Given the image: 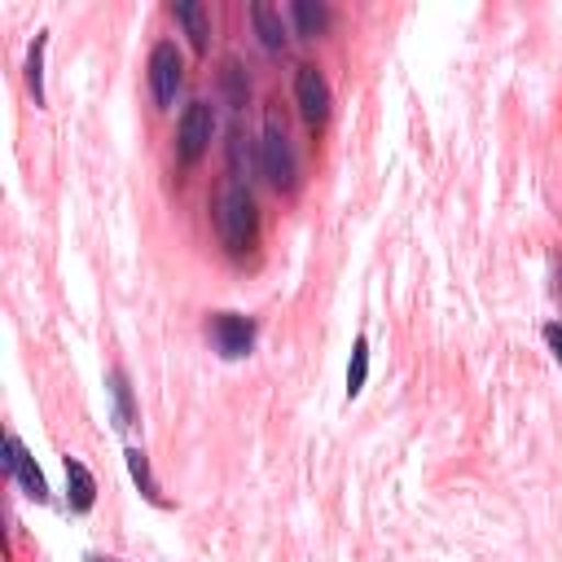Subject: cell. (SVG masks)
Listing matches in <instances>:
<instances>
[{"label":"cell","instance_id":"cell-5","mask_svg":"<svg viewBox=\"0 0 562 562\" xmlns=\"http://www.w3.org/2000/svg\"><path fill=\"white\" fill-rule=\"evenodd\" d=\"M294 101H299V114H303L312 127H321V123L329 119L334 97H329V83H325V75H321L316 66H299V70H294Z\"/></svg>","mask_w":562,"mask_h":562},{"label":"cell","instance_id":"cell-8","mask_svg":"<svg viewBox=\"0 0 562 562\" xmlns=\"http://www.w3.org/2000/svg\"><path fill=\"white\" fill-rule=\"evenodd\" d=\"M250 26L259 35V44L268 53H281L285 48V22H281V9L268 4V0H250Z\"/></svg>","mask_w":562,"mask_h":562},{"label":"cell","instance_id":"cell-10","mask_svg":"<svg viewBox=\"0 0 562 562\" xmlns=\"http://www.w3.org/2000/svg\"><path fill=\"white\" fill-rule=\"evenodd\" d=\"M66 501H70L75 514H88V509L97 505V479H92V470H88L83 461H75V457H66Z\"/></svg>","mask_w":562,"mask_h":562},{"label":"cell","instance_id":"cell-15","mask_svg":"<svg viewBox=\"0 0 562 562\" xmlns=\"http://www.w3.org/2000/svg\"><path fill=\"white\" fill-rule=\"evenodd\" d=\"M224 92H228L233 105H246V70H241L233 57L224 61Z\"/></svg>","mask_w":562,"mask_h":562},{"label":"cell","instance_id":"cell-4","mask_svg":"<svg viewBox=\"0 0 562 562\" xmlns=\"http://www.w3.org/2000/svg\"><path fill=\"white\" fill-rule=\"evenodd\" d=\"M180 83H184V61H180V48H176L171 40H158V44L149 48V92H154V101L167 110V105L176 101Z\"/></svg>","mask_w":562,"mask_h":562},{"label":"cell","instance_id":"cell-9","mask_svg":"<svg viewBox=\"0 0 562 562\" xmlns=\"http://www.w3.org/2000/svg\"><path fill=\"white\" fill-rule=\"evenodd\" d=\"M171 18L184 26L193 53H206V48H211V18H206V4H198V0H180V4H171Z\"/></svg>","mask_w":562,"mask_h":562},{"label":"cell","instance_id":"cell-11","mask_svg":"<svg viewBox=\"0 0 562 562\" xmlns=\"http://www.w3.org/2000/svg\"><path fill=\"white\" fill-rule=\"evenodd\" d=\"M290 22H294V31H299L303 40H316V35H325V26H329V9H325L321 0H294V4H290Z\"/></svg>","mask_w":562,"mask_h":562},{"label":"cell","instance_id":"cell-13","mask_svg":"<svg viewBox=\"0 0 562 562\" xmlns=\"http://www.w3.org/2000/svg\"><path fill=\"white\" fill-rule=\"evenodd\" d=\"M364 378H369V338L360 334L351 347V360H347V400L364 391Z\"/></svg>","mask_w":562,"mask_h":562},{"label":"cell","instance_id":"cell-14","mask_svg":"<svg viewBox=\"0 0 562 562\" xmlns=\"http://www.w3.org/2000/svg\"><path fill=\"white\" fill-rule=\"evenodd\" d=\"M127 470H132V479H136V487L145 492V501H154V505H162V496H158V483H154V474H149V457H145L140 448H127Z\"/></svg>","mask_w":562,"mask_h":562},{"label":"cell","instance_id":"cell-1","mask_svg":"<svg viewBox=\"0 0 562 562\" xmlns=\"http://www.w3.org/2000/svg\"><path fill=\"white\" fill-rule=\"evenodd\" d=\"M215 233H220L228 255H246L255 246V237H259V206H255V193L246 184L233 180L228 189H220V198H215Z\"/></svg>","mask_w":562,"mask_h":562},{"label":"cell","instance_id":"cell-18","mask_svg":"<svg viewBox=\"0 0 562 562\" xmlns=\"http://www.w3.org/2000/svg\"><path fill=\"white\" fill-rule=\"evenodd\" d=\"M88 562H119V558H88Z\"/></svg>","mask_w":562,"mask_h":562},{"label":"cell","instance_id":"cell-17","mask_svg":"<svg viewBox=\"0 0 562 562\" xmlns=\"http://www.w3.org/2000/svg\"><path fill=\"white\" fill-rule=\"evenodd\" d=\"M544 342H549V351H553V360L562 364V321H553V325H544Z\"/></svg>","mask_w":562,"mask_h":562},{"label":"cell","instance_id":"cell-16","mask_svg":"<svg viewBox=\"0 0 562 562\" xmlns=\"http://www.w3.org/2000/svg\"><path fill=\"white\" fill-rule=\"evenodd\" d=\"M110 391H114V404H119V426H132V400H127V382H123V373L110 378Z\"/></svg>","mask_w":562,"mask_h":562},{"label":"cell","instance_id":"cell-6","mask_svg":"<svg viewBox=\"0 0 562 562\" xmlns=\"http://www.w3.org/2000/svg\"><path fill=\"white\" fill-rule=\"evenodd\" d=\"M211 342H215L220 356L237 360V356H246L255 347V321L241 316V312H215L211 316Z\"/></svg>","mask_w":562,"mask_h":562},{"label":"cell","instance_id":"cell-7","mask_svg":"<svg viewBox=\"0 0 562 562\" xmlns=\"http://www.w3.org/2000/svg\"><path fill=\"white\" fill-rule=\"evenodd\" d=\"M4 470L22 483V492H26L31 501H48V483H44V474H40L35 457L22 448V439H18V435H4Z\"/></svg>","mask_w":562,"mask_h":562},{"label":"cell","instance_id":"cell-2","mask_svg":"<svg viewBox=\"0 0 562 562\" xmlns=\"http://www.w3.org/2000/svg\"><path fill=\"white\" fill-rule=\"evenodd\" d=\"M259 171L281 193H290L299 184V158H294V145H290V136L281 132L277 119L263 123V136H259Z\"/></svg>","mask_w":562,"mask_h":562},{"label":"cell","instance_id":"cell-3","mask_svg":"<svg viewBox=\"0 0 562 562\" xmlns=\"http://www.w3.org/2000/svg\"><path fill=\"white\" fill-rule=\"evenodd\" d=\"M211 136H215V110L206 101H189L180 123H176V158H180V167H193L211 149Z\"/></svg>","mask_w":562,"mask_h":562},{"label":"cell","instance_id":"cell-12","mask_svg":"<svg viewBox=\"0 0 562 562\" xmlns=\"http://www.w3.org/2000/svg\"><path fill=\"white\" fill-rule=\"evenodd\" d=\"M44 44H48V35L40 31L35 44H31V53H26V88H31L35 105H44Z\"/></svg>","mask_w":562,"mask_h":562}]
</instances>
